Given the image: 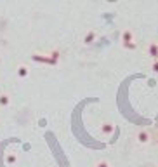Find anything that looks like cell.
Listing matches in <instances>:
<instances>
[{
  "instance_id": "3957f363",
  "label": "cell",
  "mask_w": 158,
  "mask_h": 167,
  "mask_svg": "<svg viewBox=\"0 0 158 167\" xmlns=\"http://www.w3.org/2000/svg\"><path fill=\"white\" fill-rule=\"evenodd\" d=\"M139 141L141 143H146L148 141V132H139Z\"/></svg>"
},
{
  "instance_id": "6da1fadb",
  "label": "cell",
  "mask_w": 158,
  "mask_h": 167,
  "mask_svg": "<svg viewBox=\"0 0 158 167\" xmlns=\"http://www.w3.org/2000/svg\"><path fill=\"white\" fill-rule=\"evenodd\" d=\"M130 40H132V33H130V31H125V33H123V42H125V45H127V47H135V44H130Z\"/></svg>"
},
{
  "instance_id": "8992f818",
  "label": "cell",
  "mask_w": 158,
  "mask_h": 167,
  "mask_svg": "<svg viewBox=\"0 0 158 167\" xmlns=\"http://www.w3.org/2000/svg\"><path fill=\"white\" fill-rule=\"evenodd\" d=\"M97 167H108V165H106V164H104V162H101V164H99V165H97Z\"/></svg>"
},
{
  "instance_id": "5b68a950",
  "label": "cell",
  "mask_w": 158,
  "mask_h": 167,
  "mask_svg": "<svg viewBox=\"0 0 158 167\" xmlns=\"http://www.w3.org/2000/svg\"><path fill=\"white\" fill-rule=\"evenodd\" d=\"M153 70H155V71H158V63H155V65H153Z\"/></svg>"
},
{
  "instance_id": "277c9868",
  "label": "cell",
  "mask_w": 158,
  "mask_h": 167,
  "mask_svg": "<svg viewBox=\"0 0 158 167\" xmlns=\"http://www.w3.org/2000/svg\"><path fill=\"white\" fill-rule=\"evenodd\" d=\"M103 129H104L106 132H111V129H113V127H111V125H109V124H106V125H104V127H103Z\"/></svg>"
},
{
  "instance_id": "7a4b0ae2",
  "label": "cell",
  "mask_w": 158,
  "mask_h": 167,
  "mask_svg": "<svg viewBox=\"0 0 158 167\" xmlns=\"http://www.w3.org/2000/svg\"><path fill=\"white\" fill-rule=\"evenodd\" d=\"M149 52H151V56H158V45L156 44H151V47H149Z\"/></svg>"
}]
</instances>
